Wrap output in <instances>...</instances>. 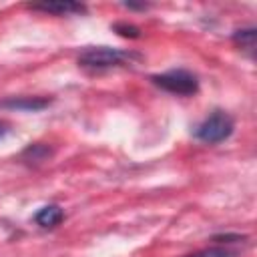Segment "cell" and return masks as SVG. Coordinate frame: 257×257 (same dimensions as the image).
<instances>
[{"instance_id": "obj_1", "label": "cell", "mask_w": 257, "mask_h": 257, "mask_svg": "<svg viewBox=\"0 0 257 257\" xmlns=\"http://www.w3.org/2000/svg\"><path fill=\"white\" fill-rule=\"evenodd\" d=\"M137 58L141 56L131 50H120V48H110V46H92L78 54V64L84 68L102 70V68H112V66L133 62Z\"/></svg>"}, {"instance_id": "obj_2", "label": "cell", "mask_w": 257, "mask_h": 257, "mask_svg": "<svg viewBox=\"0 0 257 257\" xmlns=\"http://www.w3.org/2000/svg\"><path fill=\"white\" fill-rule=\"evenodd\" d=\"M235 128V120L225 112V110H213L205 120H201L195 126V139H199L201 143L207 145H217L227 141L233 135Z\"/></svg>"}, {"instance_id": "obj_3", "label": "cell", "mask_w": 257, "mask_h": 257, "mask_svg": "<svg viewBox=\"0 0 257 257\" xmlns=\"http://www.w3.org/2000/svg\"><path fill=\"white\" fill-rule=\"evenodd\" d=\"M151 82L157 84L159 88L171 92V94H181V96H189L195 94L199 90V80L193 72L183 70V68H175L163 74H153Z\"/></svg>"}, {"instance_id": "obj_4", "label": "cell", "mask_w": 257, "mask_h": 257, "mask_svg": "<svg viewBox=\"0 0 257 257\" xmlns=\"http://www.w3.org/2000/svg\"><path fill=\"white\" fill-rule=\"evenodd\" d=\"M30 10L54 14V16H68V14H84L86 6L72 0H56V2H40V4H28Z\"/></svg>"}, {"instance_id": "obj_5", "label": "cell", "mask_w": 257, "mask_h": 257, "mask_svg": "<svg viewBox=\"0 0 257 257\" xmlns=\"http://www.w3.org/2000/svg\"><path fill=\"white\" fill-rule=\"evenodd\" d=\"M48 104H50V100L44 98V96H12V98H6V100H0V108L28 110V112L42 110Z\"/></svg>"}, {"instance_id": "obj_6", "label": "cell", "mask_w": 257, "mask_h": 257, "mask_svg": "<svg viewBox=\"0 0 257 257\" xmlns=\"http://www.w3.org/2000/svg\"><path fill=\"white\" fill-rule=\"evenodd\" d=\"M62 219H64V211H62L58 205H46V207H42V209L34 215V221H36L40 227H44V229L56 227L58 223H62Z\"/></svg>"}, {"instance_id": "obj_7", "label": "cell", "mask_w": 257, "mask_h": 257, "mask_svg": "<svg viewBox=\"0 0 257 257\" xmlns=\"http://www.w3.org/2000/svg\"><path fill=\"white\" fill-rule=\"evenodd\" d=\"M255 28L249 26V28H239L233 32V42L237 46H241V50H245L249 56H253V48H255Z\"/></svg>"}, {"instance_id": "obj_8", "label": "cell", "mask_w": 257, "mask_h": 257, "mask_svg": "<svg viewBox=\"0 0 257 257\" xmlns=\"http://www.w3.org/2000/svg\"><path fill=\"white\" fill-rule=\"evenodd\" d=\"M48 155H50V149H48L46 145H42V143H36V145H30V147L22 153V159L40 163V161H44Z\"/></svg>"}, {"instance_id": "obj_9", "label": "cell", "mask_w": 257, "mask_h": 257, "mask_svg": "<svg viewBox=\"0 0 257 257\" xmlns=\"http://www.w3.org/2000/svg\"><path fill=\"white\" fill-rule=\"evenodd\" d=\"M185 257H237V251L227 249V247H209V249H203V251H197Z\"/></svg>"}, {"instance_id": "obj_10", "label": "cell", "mask_w": 257, "mask_h": 257, "mask_svg": "<svg viewBox=\"0 0 257 257\" xmlns=\"http://www.w3.org/2000/svg\"><path fill=\"white\" fill-rule=\"evenodd\" d=\"M112 30L118 32V34L124 36V38H139V36H141V28L135 26V24H126V22H116V24L112 26Z\"/></svg>"}, {"instance_id": "obj_11", "label": "cell", "mask_w": 257, "mask_h": 257, "mask_svg": "<svg viewBox=\"0 0 257 257\" xmlns=\"http://www.w3.org/2000/svg\"><path fill=\"white\" fill-rule=\"evenodd\" d=\"M247 237L245 235H231V233H225V235H215L213 241L215 243H235V241H245Z\"/></svg>"}, {"instance_id": "obj_12", "label": "cell", "mask_w": 257, "mask_h": 257, "mask_svg": "<svg viewBox=\"0 0 257 257\" xmlns=\"http://www.w3.org/2000/svg\"><path fill=\"white\" fill-rule=\"evenodd\" d=\"M124 6L126 8H133V10H145L147 8V4H133V2H126Z\"/></svg>"}, {"instance_id": "obj_13", "label": "cell", "mask_w": 257, "mask_h": 257, "mask_svg": "<svg viewBox=\"0 0 257 257\" xmlns=\"http://www.w3.org/2000/svg\"><path fill=\"white\" fill-rule=\"evenodd\" d=\"M8 133V124L6 122H0V137H4Z\"/></svg>"}]
</instances>
